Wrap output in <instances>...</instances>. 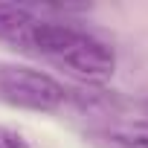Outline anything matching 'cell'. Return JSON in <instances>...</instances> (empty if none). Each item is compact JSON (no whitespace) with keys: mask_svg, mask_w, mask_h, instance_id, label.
<instances>
[{"mask_svg":"<svg viewBox=\"0 0 148 148\" xmlns=\"http://www.w3.org/2000/svg\"><path fill=\"white\" fill-rule=\"evenodd\" d=\"M96 148H148V122L116 119L90 131Z\"/></svg>","mask_w":148,"mask_h":148,"instance_id":"3","label":"cell"},{"mask_svg":"<svg viewBox=\"0 0 148 148\" xmlns=\"http://www.w3.org/2000/svg\"><path fill=\"white\" fill-rule=\"evenodd\" d=\"M0 148H29V145H26V139H23L18 131L0 128Z\"/></svg>","mask_w":148,"mask_h":148,"instance_id":"5","label":"cell"},{"mask_svg":"<svg viewBox=\"0 0 148 148\" xmlns=\"http://www.w3.org/2000/svg\"><path fill=\"white\" fill-rule=\"evenodd\" d=\"M32 49H38L41 55L64 67L70 76L84 79V82H108L116 67V55L105 41L82 29H73L67 23L38 21L32 32Z\"/></svg>","mask_w":148,"mask_h":148,"instance_id":"1","label":"cell"},{"mask_svg":"<svg viewBox=\"0 0 148 148\" xmlns=\"http://www.w3.org/2000/svg\"><path fill=\"white\" fill-rule=\"evenodd\" d=\"M35 18L12 3H0V41H6L18 49H32V32H35Z\"/></svg>","mask_w":148,"mask_h":148,"instance_id":"4","label":"cell"},{"mask_svg":"<svg viewBox=\"0 0 148 148\" xmlns=\"http://www.w3.org/2000/svg\"><path fill=\"white\" fill-rule=\"evenodd\" d=\"M0 93L12 105L29 110H55L64 102V87L52 76L15 64L0 67Z\"/></svg>","mask_w":148,"mask_h":148,"instance_id":"2","label":"cell"}]
</instances>
